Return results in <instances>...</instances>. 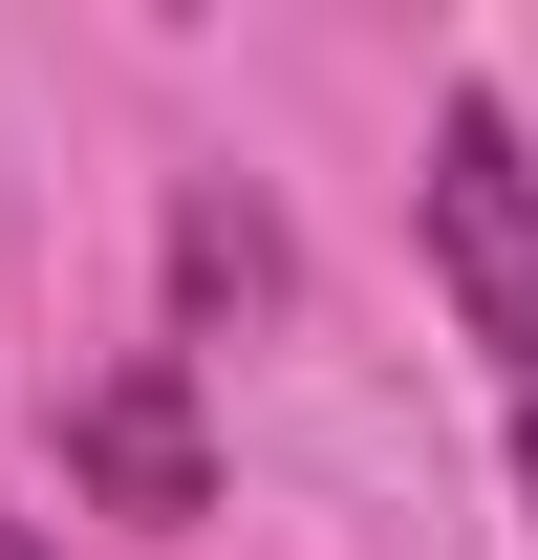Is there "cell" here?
Listing matches in <instances>:
<instances>
[{
	"mask_svg": "<svg viewBox=\"0 0 538 560\" xmlns=\"http://www.w3.org/2000/svg\"><path fill=\"white\" fill-rule=\"evenodd\" d=\"M431 259H453L473 346L538 388V151H517V108H495V86H453V108H431Z\"/></svg>",
	"mask_w": 538,
	"mask_h": 560,
	"instance_id": "1",
	"label": "cell"
},
{
	"mask_svg": "<svg viewBox=\"0 0 538 560\" xmlns=\"http://www.w3.org/2000/svg\"><path fill=\"white\" fill-rule=\"evenodd\" d=\"M66 475H86V495H130V517H195V495H215L195 388H173V366H108V388L66 410Z\"/></svg>",
	"mask_w": 538,
	"mask_h": 560,
	"instance_id": "2",
	"label": "cell"
},
{
	"mask_svg": "<svg viewBox=\"0 0 538 560\" xmlns=\"http://www.w3.org/2000/svg\"><path fill=\"white\" fill-rule=\"evenodd\" d=\"M517 475H538V388H517Z\"/></svg>",
	"mask_w": 538,
	"mask_h": 560,
	"instance_id": "3",
	"label": "cell"
},
{
	"mask_svg": "<svg viewBox=\"0 0 538 560\" xmlns=\"http://www.w3.org/2000/svg\"><path fill=\"white\" fill-rule=\"evenodd\" d=\"M0 560H44V539H22V517H0Z\"/></svg>",
	"mask_w": 538,
	"mask_h": 560,
	"instance_id": "4",
	"label": "cell"
}]
</instances>
